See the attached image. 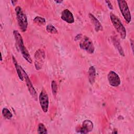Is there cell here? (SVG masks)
Here are the masks:
<instances>
[{"instance_id": "obj_9", "label": "cell", "mask_w": 134, "mask_h": 134, "mask_svg": "<svg viewBox=\"0 0 134 134\" xmlns=\"http://www.w3.org/2000/svg\"><path fill=\"white\" fill-rule=\"evenodd\" d=\"M107 79L109 84L114 87L118 86L121 83L120 79L118 75L113 71H110L107 75Z\"/></svg>"}, {"instance_id": "obj_12", "label": "cell", "mask_w": 134, "mask_h": 134, "mask_svg": "<svg viewBox=\"0 0 134 134\" xmlns=\"http://www.w3.org/2000/svg\"><path fill=\"white\" fill-rule=\"evenodd\" d=\"M89 17L91 20V21L93 23L95 31H98L100 30H103V27L101 24L99 23L98 20L92 14H89Z\"/></svg>"}, {"instance_id": "obj_5", "label": "cell", "mask_w": 134, "mask_h": 134, "mask_svg": "<svg viewBox=\"0 0 134 134\" xmlns=\"http://www.w3.org/2000/svg\"><path fill=\"white\" fill-rule=\"evenodd\" d=\"M119 9L124 17L125 20L127 23H129L131 20V16L129 9L127 3L125 1H117Z\"/></svg>"}, {"instance_id": "obj_6", "label": "cell", "mask_w": 134, "mask_h": 134, "mask_svg": "<svg viewBox=\"0 0 134 134\" xmlns=\"http://www.w3.org/2000/svg\"><path fill=\"white\" fill-rule=\"evenodd\" d=\"M21 68V70L24 76V78L25 80L26 83V85L27 86L28 91L30 94V95H31V96L32 97V98L35 100H37V93L36 91L35 90V89L34 88L31 82V81L30 80L27 74L26 73V72L24 71V70L22 68L21 66H20Z\"/></svg>"}, {"instance_id": "obj_19", "label": "cell", "mask_w": 134, "mask_h": 134, "mask_svg": "<svg viewBox=\"0 0 134 134\" xmlns=\"http://www.w3.org/2000/svg\"><path fill=\"white\" fill-rule=\"evenodd\" d=\"M47 31L50 34H55L58 33V30L57 29L52 25H48L46 27Z\"/></svg>"}, {"instance_id": "obj_22", "label": "cell", "mask_w": 134, "mask_h": 134, "mask_svg": "<svg viewBox=\"0 0 134 134\" xmlns=\"http://www.w3.org/2000/svg\"><path fill=\"white\" fill-rule=\"evenodd\" d=\"M55 2H57V3H62V1H55Z\"/></svg>"}, {"instance_id": "obj_4", "label": "cell", "mask_w": 134, "mask_h": 134, "mask_svg": "<svg viewBox=\"0 0 134 134\" xmlns=\"http://www.w3.org/2000/svg\"><path fill=\"white\" fill-rule=\"evenodd\" d=\"M80 47L83 50L90 54H92L94 52V46L92 40L87 37L84 36L79 43Z\"/></svg>"}, {"instance_id": "obj_8", "label": "cell", "mask_w": 134, "mask_h": 134, "mask_svg": "<svg viewBox=\"0 0 134 134\" xmlns=\"http://www.w3.org/2000/svg\"><path fill=\"white\" fill-rule=\"evenodd\" d=\"M93 129V124L92 122L88 119L83 121L82 126L77 127L76 131L80 133H87Z\"/></svg>"}, {"instance_id": "obj_21", "label": "cell", "mask_w": 134, "mask_h": 134, "mask_svg": "<svg viewBox=\"0 0 134 134\" xmlns=\"http://www.w3.org/2000/svg\"><path fill=\"white\" fill-rule=\"evenodd\" d=\"M105 2L107 3L109 8H110V9H113V6H112V5H111V3H110V2L109 1H106Z\"/></svg>"}, {"instance_id": "obj_11", "label": "cell", "mask_w": 134, "mask_h": 134, "mask_svg": "<svg viewBox=\"0 0 134 134\" xmlns=\"http://www.w3.org/2000/svg\"><path fill=\"white\" fill-rule=\"evenodd\" d=\"M61 18L63 21L69 24H72L74 21V18L72 13L67 9L62 11Z\"/></svg>"}, {"instance_id": "obj_10", "label": "cell", "mask_w": 134, "mask_h": 134, "mask_svg": "<svg viewBox=\"0 0 134 134\" xmlns=\"http://www.w3.org/2000/svg\"><path fill=\"white\" fill-rule=\"evenodd\" d=\"M45 57V54L43 50H37L35 55V67L37 70H39L41 68L43 60Z\"/></svg>"}, {"instance_id": "obj_17", "label": "cell", "mask_w": 134, "mask_h": 134, "mask_svg": "<svg viewBox=\"0 0 134 134\" xmlns=\"http://www.w3.org/2000/svg\"><path fill=\"white\" fill-rule=\"evenodd\" d=\"M2 114L3 115V116L8 119H9L10 118H12V116H13V115L11 113V112L6 108H4L2 110Z\"/></svg>"}, {"instance_id": "obj_14", "label": "cell", "mask_w": 134, "mask_h": 134, "mask_svg": "<svg viewBox=\"0 0 134 134\" xmlns=\"http://www.w3.org/2000/svg\"><path fill=\"white\" fill-rule=\"evenodd\" d=\"M12 60H13V62L14 63V65L15 66L16 70L17 71V74L18 75L19 78L20 79V80L23 81L24 80V76H23L21 70L20 66H19L18 65V64L17 63V61H16L15 58L14 56H12Z\"/></svg>"}, {"instance_id": "obj_13", "label": "cell", "mask_w": 134, "mask_h": 134, "mask_svg": "<svg viewBox=\"0 0 134 134\" xmlns=\"http://www.w3.org/2000/svg\"><path fill=\"white\" fill-rule=\"evenodd\" d=\"M88 81L91 84H93L95 81L96 77V70L93 66L90 67L88 71Z\"/></svg>"}, {"instance_id": "obj_18", "label": "cell", "mask_w": 134, "mask_h": 134, "mask_svg": "<svg viewBox=\"0 0 134 134\" xmlns=\"http://www.w3.org/2000/svg\"><path fill=\"white\" fill-rule=\"evenodd\" d=\"M37 132L38 133H47V130L46 128L45 127L44 125L43 124H39L38 127Z\"/></svg>"}, {"instance_id": "obj_15", "label": "cell", "mask_w": 134, "mask_h": 134, "mask_svg": "<svg viewBox=\"0 0 134 134\" xmlns=\"http://www.w3.org/2000/svg\"><path fill=\"white\" fill-rule=\"evenodd\" d=\"M113 42H114V44L115 47L117 48V49L118 51H119L120 54L121 55L124 56V51H123V50H122V49L121 47L120 46V44L119 42L115 38H114V39H113Z\"/></svg>"}, {"instance_id": "obj_3", "label": "cell", "mask_w": 134, "mask_h": 134, "mask_svg": "<svg viewBox=\"0 0 134 134\" xmlns=\"http://www.w3.org/2000/svg\"><path fill=\"white\" fill-rule=\"evenodd\" d=\"M110 18L113 26L120 35L121 38L125 39L126 37V30L120 20L112 13L110 14Z\"/></svg>"}, {"instance_id": "obj_2", "label": "cell", "mask_w": 134, "mask_h": 134, "mask_svg": "<svg viewBox=\"0 0 134 134\" xmlns=\"http://www.w3.org/2000/svg\"><path fill=\"white\" fill-rule=\"evenodd\" d=\"M15 10L18 26L21 31L25 32L26 31L28 26V21L26 15L24 13L22 8L19 6L16 7Z\"/></svg>"}, {"instance_id": "obj_20", "label": "cell", "mask_w": 134, "mask_h": 134, "mask_svg": "<svg viewBox=\"0 0 134 134\" xmlns=\"http://www.w3.org/2000/svg\"><path fill=\"white\" fill-rule=\"evenodd\" d=\"M51 90H52V92L53 96L55 97L57 93L58 87H57V84L55 81H52L51 82Z\"/></svg>"}, {"instance_id": "obj_16", "label": "cell", "mask_w": 134, "mask_h": 134, "mask_svg": "<svg viewBox=\"0 0 134 134\" xmlns=\"http://www.w3.org/2000/svg\"><path fill=\"white\" fill-rule=\"evenodd\" d=\"M34 21L39 25H44L46 24V20L44 18L41 17L40 16H37L34 19Z\"/></svg>"}, {"instance_id": "obj_7", "label": "cell", "mask_w": 134, "mask_h": 134, "mask_svg": "<svg viewBox=\"0 0 134 134\" xmlns=\"http://www.w3.org/2000/svg\"><path fill=\"white\" fill-rule=\"evenodd\" d=\"M39 99L42 110L43 112L47 113L48 110L49 98L47 93L44 90L41 91L39 96Z\"/></svg>"}, {"instance_id": "obj_1", "label": "cell", "mask_w": 134, "mask_h": 134, "mask_svg": "<svg viewBox=\"0 0 134 134\" xmlns=\"http://www.w3.org/2000/svg\"><path fill=\"white\" fill-rule=\"evenodd\" d=\"M13 34H14L17 47H18L23 57L28 62L31 63L32 62L31 58L27 49L24 46L23 40L20 34L17 30H14Z\"/></svg>"}]
</instances>
